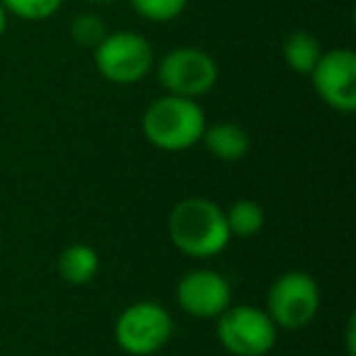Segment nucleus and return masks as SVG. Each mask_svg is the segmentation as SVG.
Listing matches in <instances>:
<instances>
[{
	"instance_id": "obj_1",
	"label": "nucleus",
	"mask_w": 356,
	"mask_h": 356,
	"mask_svg": "<svg viewBox=\"0 0 356 356\" xmlns=\"http://www.w3.org/2000/svg\"><path fill=\"white\" fill-rule=\"evenodd\" d=\"M168 237L186 257L210 259L227 249L232 234L218 203L210 198H186L173 205L168 215Z\"/></svg>"
},
{
	"instance_id": "obj_2",
	"label": "nucleus",
	"mask_w": 356,
	"mask_h": 356,
	"mask_svg": "<svg viewBox=\"0 0 356 356\" xmlns=\"http://www.w3.org/2000/svg\"><path fill=\"white\" fill-rule=\"evenodd\" d=\"M205 113L193 98L161 95L142 115V132L161 152H186L205 132Z\"/></svg>"
},
{
	"instance_id": "obj_3",
	"label": "nucleus",
	"mask_w": 356,
	"mask_h": 356,
	"mask_svg": "<svg viewBox=\"0 0 356 356\" xmlns=\"http://www.w3.org/2000/svg\"><path fill=\"white\" fill-rule=\"evenodd\" d=\"M93 64L95 71L110 83L132 86L154 69V49L139 32H108L93 49Z\"/></svg>"
},
{
	"instance_id": "obj_4",
	"label": "nucleus",
	"mask_w": 356,
	"mask_h": 356,
	"mask_svg": "<svg viewBox=\"0 0 356 356\" xmlns=\"http://www.w3.org/2000/svg\"><path fill=\"white\" fill-rule=\"evenodd\" d=\"M218 64L198 47H176L156 64V81L168 95L198 100L218 83Z\"/></svg>"
},
{
	"instance_id": "obj_5",
	"label": "nucleus",
	"mask_w": 356,
	"mask_h": 356,
	"mask_svg": "<svg viewBox=\"0 0 356 356\" xmlns=\"http://www.w3.org/2000/svg\"><path fill=\"white\" fill-rule=\"evenodd\" d=\"M320 310V288L305 271H286L271 283L266 315L278 330H302Z\"/></svg>"
},
{
	"instance_id": "obj_6",
	"label": "nucleus",
	"mask_w": 356,
	"mask_h": 356,
	"mask_svg": "<svg viewBox=\"0 0 356 356\" xmlns=\"http://www.w3.org/2000/svg\"><path fill=\"white\" fill-rule=\"evenodd\" d=\"M173 334V320L163 305L142 300L124 307L115 320V341L132 356L156 354Z\"/></svg>"
},
{
	"instance_id": "obj_7",
	"label": "nucleus",
	"mask_w": 356,
	"mask_h": 356,
	"mask_svg": "<svg viewBox=\"0 0 356 356\" xmlns=\"http://www.w3.org/2000/svg\"><path fill=\"white\" fill-rule=\"evenodd\" d=\"M276 339L278 327L254 305H229L218 317V341L232 356H266Z\"/></svg>"
},
{
	"instance_id": "obj_8",
	"label": "nucleus",
	"mask_w": 356,
	"mask_h": 356,
	"mask_svg": "<svg viewBox=\"0 0 356 356\" xmlns=\"http://www.w3.org/2000/svg\"><path fill=\"white\" fill-rule=\"evenodd\" d=\"M310 81L322 103L337 113L351 115L356 110V54L349 47L322 51L310 71Z\"/></svg>"
},
{
	"instance_id": "obj_9",
	"label": "nucleus",
	"mask_w": 356,
	"mask_h": 356,
	"mask_svg": "<svg viewBox=\"0 0 356 356\" xmlns=\"http://www.w3.org/2000/svg\"><path fill=\"white\" fill-rule=\"evenodd\" d=\"M176 302L181 310L198 320H218L232 305V286L213 268H195L176 286Z\"/></svg>"
},
{
	"instance_id": "obj_10",
	"label": "nucleus",
	"mask_w": 356,
	"mask_h": 356,
	"mask_svg": "<svg viewBox=\"0 0 356 356\" xmlns=\"http://www.w3.org/2000/svg\"><path fill=\"white\" fill-rule=\"evenodd\" d=\"M200 142L215 159L227 163L239 161L249 152V134L234 122H218L213 127H205Z\"/></svg>"
},
{
	"instance_id": "obj_11",
	"label": "nucleus",
	"mask_w": 356,
	"mask_h": 356,
	"mask_svg": "<svg viewBox=\"0 0 356 356\" xmlns=\"http://www.w3.org/2000/svg\"><path fill=\"white\" fill-rule=\"evenodd\" d=\"M59 276L64 278L69 286H86L95 278L100 268L98 252L88 244H71L59 254Z\"/></svg>"
},
{
	"instance_id": "obj_12",
	"label": "nucleus",
	"mask_w": 356,
	"mask_h": 356,
	"mask_svg": "<svg viewBox=\"0 0 356 356\" xmlns=\"http://www.w3.org/2000/svg\"><path fill=\"white\" fill-rule=\"evenodd\" d=\"M283 61L288 64V69L296 74L310 76V71L315 69V64L322 56V44L312 32L307 30H293L291 35L283 40Z\"/></svg>"
},
{
	"instance_id": "obj_13",
	"label": "nucleus",
	"mask_w": 356,
	"mask_h": 356,
	"mask_svg": "<svg viewBox=\"0 0 356 356\" xmlns=\"http://www.w3.org/2000/svg\"><path fill=\"white\" fill-rule=\"evenodd\" d=\"M225 220L232 237H254L264 227V210L254 200H237L225 213Z\"/></svg>"
},
{
	"instance_id": "obj_14",
	"label": "nucleus",
	"mask_w": 356,
	"mask_h": 356,
	"mask_svg": "<svg viewBox=\"0 0 356 356\" xmlns=\"http://www.w3.org/2000/svg\"><path fill=\"white\" fill-rule=\"evenodd\" d=\"M108 35V25L98 13H79L71 20V40L74 44L93 51Z\"/></svg>"
},
{
	"instance_id": "obj_15",
	"label": "nucleus",
	"mask_w": 356,
	"mask_h": 356,
	"mask_svg": "<svg viewBox=\"0 0 356 356\" xmlns=\"http://www.w3.org/2000/svg\"><path fill=\"white\" fill-rule=\"evenodd\" d=\"M8 15L27 22H42L54 17L61 10L64 0H0Z\"/></svg>"
},
{
	"instance_id": "obj_16",
	"label": "nucleus",
	"mask_w": 356,
	"mask_h": 356,
	"mask_svg": "<svg viewBox=\"0 0 356 356\" xmlns=\"http://www.w3.org/2000/svg\"><path fill=\"white\" fill-rule=\"evenodd\" d=\"M191 0H129L132 10L149 22H171L181 17Z\"/></svg>"
},
{
	"instance_id": "obj_17",
	"label": "nucleus",
	"mask_w": 356,
	"mask_h": 356,
	"mask_svg": "<svg viewBox=\"0 0 356 356\" xmlns=\"http://www.w3.org/2000/svg\"><path fill=\"white\" fill-rule=\"evenodd\" d=\"M354 315L349 317V322H346V354L349 356H356V346H354Z\"/></svg>"
},
{
	"instance_id": "obj_18",
	"label": "nucleus",
	"mask_w": 356,
	"mask_h": 356,
	"mask_svg": "<svg viewBox=\"0 0 356 356\" xmlns=\"http://www.w3.org/2000/svg\"><path fill=\"white\" fill-rule=\"evenodd\" d=\"M8 13H6V8L0 6V40H3V35H6V30H8Z\"/></svg>"
},
{
	"instance_id": "obj_19",
	"label": "nucleus",
	"mask_w": 356,
	"mask_h": 356,
	"mask_svg": "<svg viewBox=\"0 0 356 356\" xmlns=\"http://www.w3.org/2000/svg\"><path fill=\"white\" fill-rule=\"evenodd\" d=\"M88 3H93V6H113L118 0H88Z\"/></svg>"
}]
</instances>
